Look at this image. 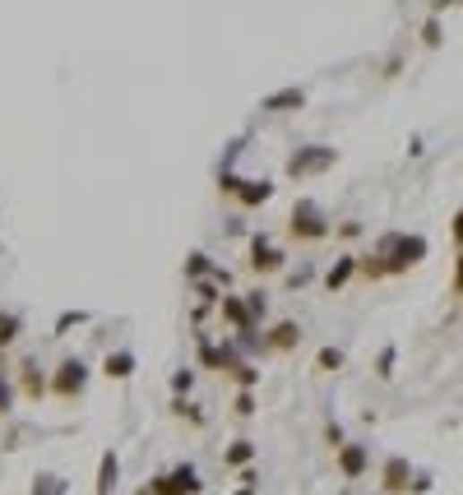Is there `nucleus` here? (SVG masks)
Listing matches in <instances>:
<instances>
[{
	"instance_id": "3",
	"label": "nucleus",
	"mask_w": 463,
	"mask_h": 495,
	"mask_svg": "<svg viewBox=\"0 0 463 495\" xmlns=\"http://www.w3.org/2000/svg\"><path fill=\"white\" fill-rule=\"evenodd\" d=\"M84 389H89V366L79 362V356H65V362L51 371V380H47V394H56L61 403H74Z\"/></svg>"
},
{
	"instance_id": "5",
	"label": "nucleus",
	"mask_w": 463,
	"mask_h": 495,
	"mask_svg": "<svg viewBox=\"0 0 463 495\" xmlns=\"http://www.w3.org/2000/svg\"><path fill=\"white\" fill-rule=\"evenodd\" d=\"M144 491H149V495H200L204 482H200V473H195L190 463H181V467H172V473H158Z\"/></svg>"
},
{
	"instance_id": "14",
	"label": "nucleus",
	"mask_w": 463,
	"mask_h": 495,
	"mask_svg": "<svg viewBox=\"0 0 463 495\" xmlns=\"http://www.w3.org/2000/svg\"><path fill=\"white\" fill-rule=\"evenodd\" d=\"M116 477H121V458H116V449H107L102 458H98V495H112L116 491Z\"/></svg>"
},
{
	"instance_id": "23",
	"label": "nucleus",
	"mask_w": 463,
	"mask_h": 495,
	"mask_svg": "<svg viewBox=\"0 0 463 495\" xmlns=\"http://www.w3.org/2000/svg\"><path fill=\"white\" fill-rule=\"evenodd\" d=\"M74 324H89V311H65V315L56 320V338H65Z\"/></svg>"
},
{
	"instance_id": "12",
	"label": "nucleus",
	"mask_w": 463,
	"mask_h": 495,
	"mask_svg": "<svg viewBox=\"0 0 463 495\" xmlns=\"http://www.w3.org/2000/svg\"><path fill=\"white\" fill-rule=\"evenodd\" d=\"M19 389L29 394L33 403H38V398L47 394V375H42V366H38V356H29V362L19 366Z\"/></svg>"
},
{
	"instance_id": "17",
	"label": "nucleus",
	"mask_w": 463,
	"mask_h": 495,
	"mask_svg": "<svg viewBox=\"0 0 463 495\" xmlns=\"http://www.w3.org/2000/svg\"><path fill=\"white\" fill-rule=\"evenodd\" d=\"M19 334H23V315H19V311H0V352L14 347Z\"/></svg>"
},
{
	"instance_id": "34",
	"label": "nucleus",
	"mask_w": 463,
	"mask_h": 495,
	"mask_svg": "<svg viewBox=\"0 0 463 495\" xmlns=\"http://www.w3.org/2000/svg\"><path fill=\"white\" fill-rule=\"evenodd\" d=\"M287 283H292V287H302V283H311V269H296V273H287Z\"/></svg>"
},
{
	"instance_id": "7",
	"label": "nucleus",
	"mask_w": 463,
	"mask_h": 495,
	"mask_svg": "<svg viewBox=\"0 0 463 495\" xmlns=\"http://www.w3.org/2000/svg\"><path fill=\"white\" fill-rule=\"evenodd\" d=\"M255 273H283V264H287V255L279 251V245L274 241H269L264 232H255L251 236V260H246Z\"/></svg>"
},
{
	"instance_id": "10",
	"label": "nucleus",
	"mask_w": 463,
	"mask_h": 495,
	"mask_svg": "<svg viewBox=\"0 0 463 495\" xmlns=\"http://www.w3.org/2000/svg\"><path fill=\"white\" fill-rule=\"evenodd\" d=\"M407 477H413V463H407L403 454H394V458H385V467H380V486H385L390 495H399V491H407Z\"/></svg>"
},
{
	"instance_id": "33",
	"label": "nucleus",
	"mask_w": 463,
	"mask_h": 495,
	"mask_svg": "<svg viewBox=\"0 0 463 495\" xmlns=\"http://www.w3.org/2000/svg\"><path fill=\"white\" fill-rule=\"evenodd\" d=\"M334 232H339L343 241H357V236H362V223H339Z\"/></svg>"
},
{
	"instance_id": "22",
	"label": "nucleus",
	"mask_w": 463,
	"mask_h": 495,
	"mask_svg": "<svg viewBox=\"0 0 463 495\" xmlns=\"http://www.w3.org/2000/svg\"><path fill=\"white\" fill-rule=\"evenodd\" d=\"M241 301H246V311H251V320H255V324L269 315V296H264V292H246Z\"/></svg>"
},
{
	"instance_id": "13",
	"label": "nucleus",
	"mask_w": 463,
	"mask_h": 495,
	"mask_svg": "<svg viewBox=\"0 0 463 495\" xmlns=\"http://www.w3.org/2000/svg\"><path fill=\"white\" fill-rule=\"evenodd\" d=\"M306 107V93L302 89H279V93H269L260 102V112H302Z\"/></svg>"
},
{
	"instance_id": "25",
	"label": "nucleus",
	"mask_w": 463,
	"mask_h": 495,
	"mask_svg": "<svg viewBox=\"0 0 463 495\" xmlns=\"http://www.w3.org/2000/svg\"><path fill=\"white\" fill-rule=\"evenodd\" d=\"M315 366H320V371H339V366H343V352H339V347H320Z\"/></svg>"
},
{
	"instance_id": "15",
	"label": "nucleus",
	"mask_w": 463,
	"mask_h": 495,
	"mask_svg": "<svg viewBox=\"0 0 463 495\" xmlns=\"http://www.w3.org/2000/svg\"><path fill=\"white\" fill-rule=\"evenodd\" d=\"M134 366H140V362H134V352H130V347H121V352H107L102 375H107V380H130V375H134Z\"/></svg>"
},
{
	"instance_id": "6",
	"label": "nucleus",
	"mask_w": 463,
	"mask_h": 495,
	"mask_svg": "<svg viewBox=\"0 0 463 495\" xmlns=\"http://www.w3.org/2000/svg\"><path fill=\"white\" fill-rule=\"evenodd\" d=\"M218 190H223V195H236L246 209H260V204L274 200V181H241L236 172H223V176H218Z\"/></svg>"
},
{
	"instance_id": "19",
	"label": "nucleus",
	"mask_w": 463,
	"mask_h": 495,
	"mask_svg": "<svg viewBox=\"0 0 463 495\" xmlns=\"http://www.w3.org/2000/svg\"><path fill=\"white\" fill-rule=\"evenodd\" d=\"M70 491V482L65 477H56V473H42L38 482H33V491L29 495H65Z\"/></svg>"
},
{
	"instance_id": "36",
	"label": "nucleus",
	"mask_w": 463,
	"mask_h": 495,
	"mask_svg": "<svg viewBox=\"0 0 463 495\" xmlns=\"http://www.w3.org/2000/svg\"><path fill=\"white\" fill-rule=\"evenodd\" d=\"M459 5V0H435V10H454Z\"/></svg>"
},
{
	"instance_id": "1",
	"label": "nucleus",
	"mask_w": 463,
	"mask_h": 495,
	"mask_svg": "<svg viewBox=\"0 0 463 495\" xmlns=\"http://www.w3.org/2000/svg\"><path fill=\"white\" fill-rule=\"evenodd\" d=\"M426 260V236L422 232H385L375 241V251L366 260H357V273H366L371 283L380 278H394V273H407V269H417Z\"/></svg>"
},
{
	"instance_id": "26",
	"label": "nucleus",
	"mask_w": 463,
	"mask_h": 495,
	"mask_svg": "<svg viewBox=\"0 0 463 495\" xmlns=\"http://www.w3.org/2000/svg\"><path fill=\"white\" fill-rule=\"evenodd\" d=\"M190 389H195V371H176V375H172V394L185 398Z\"/></svg>"
},
{
	"instance_id": "32",
	"label": "nucleus",
	"mask_w": 463,
	"mask_h": 495,
	"mask_svg": "<svg viewBox=\"0 0 463 495\" xmlns=\"http://www.w3.org/2000/svg\"><path fill=\"white\" fill-rule=\"evenodd\" d=\"M422 42H426V47H441V19H431L426 29H422Z\"/></svg>"
},
{
	"instance_id": "16",
	"label": "nucleus",
	"mask_w": 463,
	"mask_h": 495,
	"mask_svg": "<svg viewBox=\"0 0 463 495\" xmlns=\"http://www.w3.org/2000/svg\"><path fill=\"white\" fill-rule=\"evenodd\" d=\"M218 311H223V320L232 329H255V320H251V311H246V301H241V296H218Z\"/></svg>"
},
{
	"instance_id": "27",
	"label": "nucleus",
	"mask_w": 463,
	"mask_h": 495,
	"mask_svg": "<svg viewBox=\"0 0 463 495\" xmlns=\"http://www.w3.org/2000/svg\"><path fill=\"white\" fill-rule=\"evenodd\" d=\"M394 362H399V352H394V347H385V352H380L375 375H380V380H394Z\"/></svg>"
},
{
	"instance_id": "28",
	"label": "nucleus",
	"mask_w": 463,
	"mask_h": 495,
	"mask_svg": "<svg viewBox=\"0 0 463 495\" xmlns=\"http://www.w3.org/2000/svg\"><path fill=\"white\" fill-rule=\"evenodd\" d=\"M172 412H176V417H190L195 426H204V412H200L195 403H185V398H176V403H172Z\"/></svg>"
},
{
	"instance_id": "37",
	"label": "nucleus",
	"mask_w": 463,
	"mask_h": 495,
	"mask_svg": "<svg viewBox=\"0 0 463 495\" xmlns=\"http://www.w3.org/2000/svg\"><path fill=\"white\" fill-rule=\"evenodd\" d=\"M0 375H5V352H0Z\"/></svg>"
},
{
	"instance_id": "4",
	"label": "nucleus",
	"mask_w": 463,
	"mask_h": 495,
	"mask_svg": "<svg viewBox=\"0 0 463 495\" xmlns=\"http://www.w3.org/2000/svg\"><path fill=\"white\" fill-rule=\"evenodd\" d=\"M339 162V149H330V144H306V149H296L292 158H287V176L292 181H306V176H320V172H330Z\"/></svg>"
},
{
	"instance_id": "11",
	"label": "nucleus",
	"mask_w": 463,
	"mask_h": 495,
	"mask_svg": "<svg viewBox=\"0 0 463 495\" xmlns=\"http://www.w3.org/2000/svg\"><path fill=\"white\" fill-rule=\"evenodd\" d=\"M352 278H357V255H339V260L330 264V273H324V287H330V292H343Z\"/></svg>"
},
{
	"instance_id": "20",
	"label": "nucleus",
	"mask_w": 463,
	"mask_h": 495,
	"mask_svg": "<svg viewBox=\"0 0 463 495\" xmlns=\"http://www.w3.org/2000/svg\"><path fill=\"white\" fill-rule=\"evenodd\" d=\"M227 375L241 384V389H255V384H260V371H255L251 362H232V366H227Z\"/></svg>"
},
{
	"instance_id": "2",
	"label": "nucleus",
	"mask_w": 463,
	"mask_h": 495,
	"mask_svg": "<svg viewBox=\"0 0 463 495\" xmlns=\"http://www.w3.org/2000/svg\"><path fill=\"white\" fill-rule=\"evenodd\" d=\"M287 232H292L296 241H324V236H334V223H330V218H324V209H320L311 195H302V200L292 204Z\"/></svg>"
},
{
	"instance_id": "35",
	"label": "nucleus",
	"mask_w": 463,
	"mask_h": 495,
	"mask_svg": "<svg viewBox=\"0 0 463 495\" xmlns=\"http://www.w3.org/2000/svg\"><path fill=\"white\" fill-rule=\"evenodd\" d=\"M324 435H330V445H334V449L343 445V426H339V422H330V431H324Z\"/></svg>"
},
{
	"instance_id": "38",
	"label": "nucleus",
	"mask_w": 463,
	"mask_h": 495,
	"mask_svg": "<svg viewBox=\"0 0 463 495\" xmlns=\"http://www.w3.org/2000/svg\"><path fill=\"white\" fill-rule=\"evenodd\" d=\"M140 495H149V491H140Z\"/></svg>"
},
{
	"instance_id": "8",
	"label": "nucleus",
	"mask_w": 463,
	"mask_h": 495,
	"mask_svg": "<svg viewBox=\"0 0 463 495\" xmlns=\"http://www.w3.org/2000/svg\"><path fill=\"white\" fill-rule=\"evenodd\" d=\"M334 458H339V473H343L347 482L366 477V467H371V449H366V445H347V440L334 449Z\"/></svg>"
},
{
	"instance_id": "9",
	"label": "nucleus",
	"mask_w": 463,
	"mask_h": 495,
	"mask_svg": "<svg viewBox=\"0 0 463 495\" xmlns=\"http://www.w3.org/2000/svg\"><path fill=\"white\" fill-rule=\"evenodd\" d=\"M302 338H306L302 324H296V320H283V324H274V329L264 334V352H292Z\"/></svg>"
},
{
	"instance_id": "30",
	"label": "nucleus",
	"mask_w": 463,
	"mask_h": 495,
	"mask_svg": "<svg viewBox=\"0 0 463 495\" xmlns=\"http://www.w3.org/2000/svg\"><path fill=\"white\" fill-rule=\"evenodd\" d=\"M236 417H255V394H251V389L236 394Z\"/></svg>"
},
{
	"instance_id": "31",
	"label": "nucleus",
	"mask_w": 463,
	"mask_h": 495,
	"mask_svg": "<svg viewBox=\"0 0 463 495\" xmlns=\"http://www.w3.org/2000/svg\"><path fill=\"white\" fill-rule=\"evenodd\" d=\"M435 486V477L431 473H417V477H407V491H413V495H426Z\"/></svg>"
},
{
	"instance_id": "24",
	"label": "nucleus",
	"mask_w": 463,
	"mask_h": 495,
	"mask_svg": "<svg viewBox=\"0 0 463 495\" xmlns=\"http://www.w3.org/2000/svg\"><path fill=\"white\" fill-rule=\"evenodd\" d=\"M200 366H209V371H218V343H213L209 334H200Z\"/></svg>"
},
{
	"instance_id": "18",
	"label": "nucleus",
	"mask_w": 463,
	"mask_h": 495,
	"mask_svg": "<svg viewBox=\"0 0 463 495\" xmlns=\"http://www.w3.org/2000/svg\"><path fill=\"white\" fill-rule=\"evenodd\" d=\"M223 463H227V467H251V463H255V445H251V440H232L227 454H223Z\"/></svg>"
},
{
	"instance_id": "29",
	"label": "nucleus",
	"mask_w": 463,
	"mask_h": 495,
	"mask_svg": "<svg viewBox=\"0 0 463 495\" xmlns=\"http://www.w3.org/2000/svg\"><path fill=\"white\" fill-rule=\"evenodd\" d=\"M5 412H14V384L0 375V417H5Z\"/></svg>"
},
{
	"instance_id": "21",
	"label": "nucleus",
	"mask_w": 463,
	"mask_h": 495,
	"mask_svg": "<svg viewBox=\"0 0 463 495\" xmlns=\"http://www.w3.org/2000/svg\"><path fill=\"white\" fill-rule=\"evenodd\" d=\"M209 273H213V260H209L204 251H195V255L185 260V278H190V283H195V278H209Z\"/></svg>"
}]
</instances>
